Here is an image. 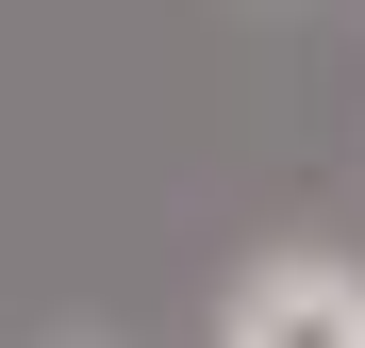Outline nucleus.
I'll return each mask as SVG.
<instances>
[{
    "label": "nucleus",
    "mask_w": 365,
    "mask_h": 348,
    "mask_svg": "<svg viewBox=\"0 0 365 348\" xmlns=\"http://www.w3.org/2000/svg\"><path fill=\"white\" fill-rule=\"evenodd\" d=\"M216 348H365V265H332V249H266L250 282H232Z\"/></svg>",
    "instance_id": "1"
}]
</instances>
